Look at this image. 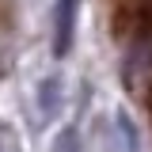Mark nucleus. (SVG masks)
Here are the masks:
<instances>
[{"mask_svg":"<svg viewBox=\"0 0 152 152\" xmlns=\"http://www.w3.org/2000/svg\"><path fill=\"white\" fill-rule=\"evenodd\" d=\"M76 8H80V0H57L53 8V42H50V50L53 57H69L72 50V38H76Z\"/></svg>","mask_w":152,"mask_h":152,"instance_id":"obj_1","label":"nucleus"},{"mask_svg":"<svg viewBox=\"0 0 152 152\" xmlns=\"http://www.w3.org/2000/svg\"><path fill=\"white\" fill-rule=\"evenodd\" d=\"M38 114L50 122V118H57V110H61V72H50V76H42V84H38Z\"/></svg>","mask_w":152,"mask_h":152,"instance_id":"obj_2","label":"nucleus"},{"mask_svg":"<svg viewBox=\"0 0 152 152\" xmlns=\"http://www.w3.org/2000/svg\"><path fill=\"white\" fill-rule=\"evenodd\" d=\"M53 152H84V141H80V129L76 126H65L53 141Z\"/></svg>","mask_w":152,"mask_h":152,"instance_id":"obj_3","label":"nucleus"},{"mask_svg":"<svg viewBox=\"0 0 152 152\" xmlns=\"http://www.w3.org/2000/svg\"><path fill=\"white\" fill-rule=\"evenodd\" d=\"M0 152H23V145H19V133L12 129V126H0Z\"/></svg>","mask_w":152,"mask_h":152,"instance_id":"obj_4","label":"nucleus"}]
</instances>
